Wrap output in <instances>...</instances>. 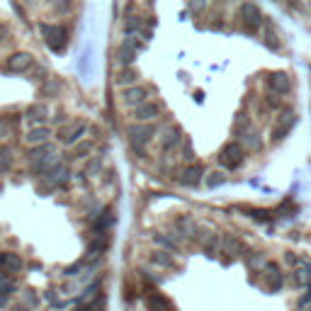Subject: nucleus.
Returning a JSON list of instances; mask_svg holds the SVG:
<instances>
[{
  "label": "nucleus",
  "mask_w": 311,
  "mask_h": 311,
  "mask_svg": "<svg viewBox=\"0 0 311 311\" xmlns=\"http://www.w3.org/2000/svg\"><path fill=\"white\" fill-rule=\"evenodd\" d=\"M12 292H15V282H10V277L5 272H0V307L10 299Z\"/></svg>",
  "instance_id": "5701e85b"
},
{
  "label": "nucleus",
  "mask_w": 311,
  "mask_h": 311,
  "mask_svg": "<svg viewBox=\"0 0 311 311\" xmlns=\"http://www.w3.org/2000/svg\"><path fill=\"white\" fill-rule=\"evenodd\" d=\"M49 2L56 7L58 12H66V10H68V0H49Z\"/></svg>",
  "instance_id": "c9c22d12"
},
{
  "label": "nucleus",
  "mask_w": 311,
  "mask_h": 311,
  "mask_svg": "<svg viewBox=\"0 0 311 311\" xmlns=\"http://www.w3.org/2000/svg\"><path fill=\"white\" fill-rule=\"evenodd\" d=\"M112 222H114V217H112V212L110 209H105L100 217H97V222H95V231H97V236H102L107 228L112 226Z\"/></svg>",
  "instance_id": "b1692460"
},
{
  "label": "nucleus",
  "mask_w": 311,
  "mask_h": 311,
  "mask_svg": "<svg viewBox=\"0 0 311 311\" xmlns=\"http://www.w3.org/2000/svg\"><path fill=\"white\" fill-rule=\"evenodd\" d=\"M136 81H139V71H136V68H132V66L122 68V71L117 73V78H114V83H117V85H124V88H129V85H136Z\"/></svg>",
  "instance_id": "f3484780"
},
{
  "label": "nucleus",
  "mask_w": 311,
  "mask_h": 311,
  "mask_svg": "<svg viewBox=\"0 0 311 311\" xmlns=\"http://www.w3.org/2000/svg\"><path fill=\"white\" fill-rule=\"evenodd\" d=\"M151 260H153L156 265H161V267H170V265H173V255L166 253V251H153V253H151Z\"/></svg>",
  "instance_id": "bb28decb"
},
{
  "label": "nucleus",
  "mask_w": 311,
  "mask_h": 311,
  "mask_svg": "<svg viewBox=\"0 0 311 311\" xmlns=\"http://www.w3.org/2000/svg\"><path fill=\"white\" fill-rule=\"evenodd\" d=\"M95 170H100V161L95 158V161H90L88 166H85V173H95Z\"/></svg>",
  "instance_id": "4c0bfd02"
},
{
  "label": "nucleus",
  "mask_w": 311,
  "mask_h": 311,
  "mask_svg": "<svg viewBox=\"0 0 311 311\" xmlns=\"http://www.w3.org/2000/svg\"><path fill=\"white\" fill-rule=\"evenodd\" d=\"M148 304H151V309H156V311H173V307H170V302L166 299V297H161L158 292L148 297Z\"/></svg>",
  "instance_id": "393cba45"
},
{
  "label": "nucleus",
  "mask_w": 311,
  "mask_h": 311,
  "mask_svg": "<svg viewBox=\"0 0 311 311\" xmlns=\"http://www.w3.org/2000/svg\"><path fill=\"white\" fill-rule=\"evenodd\" d=\"M141 27H143V22L139 15H129V17L124 20V34H127V37H136V34L141 32Z\"/></svg>",
  "instance_id": "4be33fe9"
},
{
  "label": "nucleus",
  "mask_w": 311,
  "mask_h": 311,
  "mask_svg": "<svg viewBox=\"0 0 311 311\" xmlns=\"http://www.w3.org/2000/svg\"><path fill=\"white\" fill-rule=\"evenodd\" d=\"M267 105H270V107H280V100H277V97H270Z\"/></svg>",
  "instance_id": "ea45409f"
},
{
  "label": "nucleus",
  "mask_w": 311,
  "mask_h": 311,
  "mask_svg": "<svg viewBox=\"0 0 311 311\" xmlns=\"http://www.w3.org/2000/svg\"><path fill=\"white\" fill-rule=\"evenodd\" d=\"M153 243H156V246H163V248H168V251H178V248H180V241L175 238V233L168 236V233L156 231V233H153Z\"/></svg>",
  "instance_id": "a211bd4d"
},
{
  "label": "nucleus",
  "mask_w": 311,
  "mask_h": 311,
  "mask_svg": "<svg viewBox=\"0 0 311 311\" xmlns=\"http://www.w3.org/2000/svg\"><path fill=\"white\" fill-rule=\"evenodd\" d=\"M284 260H287L289 265H299V258H297L294 253H287V255H284Z\"/></svg>",
  "instance_id": "58836bf2"
},
{
  "label": "nucleus",
  "mask_w": 311,
  "mask_h": 311,
  "mask_svg": "<svg viewBox=\"0 0 311 311\" xmlns=\"http://www.w3.org/2000/svg\"><path fill=\"white\" fill-rule=\"evenodd\" d=\"M265 44H267V46H272V49H280V39H277V34H275L272 29H267V32H265Z\"/></svg>",
  "instance_id": "473e14b6"
},
{
  "label": "nucleus",
  "mask_w": 311,
  "mask_h": 311,
  "mask_svg": "<svg viewBox=\"0 0 311 311\" xmlns=\"http://www.w3.org/2000/svg\"><path fill=\"white\" fill-rule=\"evenodd\" d=\"M22 267V258L15 253H0V272H17Z\"/></svg>",
  "instance_id": "dca6fc26"
},
{
  "label": "nucleus",
  "mask_w": 311,
  "mask_h": 311,
  "mask_svg": "<svg viewBox=\"0 0 311 311\" xmlns=\"http://www.w3.org/2000/svg\"><path fill=\"white\" fill-rule=\"evenodd\" d=\"M202 246H204V251H207L209 255H214L217 251H219V248H222V241H219V238H217V236L212 233V236H209V238H207V241H204Z\"/></svg>",
  "instance_id": "c756f323"
},
{
  "label": "nucleus",
  "mask_w": 311,
  "mask_h": 311,
  "mask_svg": "<svg viewBox=\"0 0 311 311\" xmlns=\"http://www.w3.org/2000/svg\"><path fill=\"white\" fill-rule=\"evenodd\" d=\"M25 304H29L32 309H37V304H39V299H37V297H34L32 292H27V294H25Z\"/></svg>",
  "instance_id": "e433bc0d"
},
{
  "label": "nucleus",
  "mask_w": 311,
  "mask_h": 311,
  "mask_svg": "<svg viewBox=\"0 0 311 311\" xmlns=\"http://www.w3.org/2000/svg\"><path fill=\"white\" fill-rule=\"evenodd\" d=\"M10 166H12V156H10V151H7V148H0V173L10 170Z\"/></svg>",
  "instance_id": "7c9ffc66"
},
{
  "label": "nucleus",
  "mask_w": 311,
  "mask_h": 311,
  "mask_svg": "<svg viewBox=\"0 0 311 311\" xmlns=\"http://www.w3.org/2000/svg\"><path fill=\"white\" fill-rule=\"evenodd\" d=\"M85 132H88L85 122H71V124H66V127L58 129V141L66 143V146H76L78 141H83Z\"/></svg>",
  "instance_id": "20e7f679"
},
{
  "label": "nucleus",
  "mask_w": 311,
  "mask_h": 311,
  "mask_svg": "<svg viewBox=\"0 0 311 311\" xmlns=\"http://www.w3.org/2000/svg\"><path fill=\"white\" fill-rule=\"evenodd\" d=\"M143 49V44L136 39V37H127L119 46H117V54H114V61H117V66L119 68H127V66H132L134 61H136V54Z\"/></svg>",
  "instance_id": "f03ea898"
},
{
  "label": "nucleus",
  "mask_w": 311,
  "mask_h": 311,
  "mask_svg": "<svg viewBox=\"0 0 311 311\" xmlns=\"http://www.w3.org/2000/svg\"><path fill=\"white\" fill-rule=\"evenodd\" d=\"M10 132H12V124H10V119H5V117H0V139H5V136H10Z\"/></svg>",
  "instance_id": "72a5a7b5"
},
{
  "label": "nucleus",
  "mask_w": 311,
  "mask_h": 311,
  "mask_svg": "<svg viewBox=\"0 0 311 311\" xmlns=\"http://www.w3.org/2000/svg\"><path fill=\"white\" fill-rule=\"evenodd\" d=\"M46 117H49L46 105H32V107H27V112H25V119H27L29 127H39V124H44Z\"/></svg>",
  "instance_id": "2eb2a0df"
},
{
  "label": "nucleus",
  "mask_w": 311,
  "mask_h": 311,
  "mask_svg": "<svg viewBox=\"0 0 311 311\" xmlns=\"http://www.w3.org/2000/svg\"><path fill=\"white\" fill-rule=\"evenodd\" d=\"M248 217L251 219H255V222H270L272 219V212H267V209H248Z\"/></svg>",
  "instance_id": "c85d7f7f"
},
{
  "label": "nucleus",
  "mask_w": 311,
  "mask_h": 311,
  "mask_svg": "<svg viewBox=\"0 0 311 311\" xmlns=\"http://www.w3.org/2000/svg\"><path fill=\"white\" fill-rule=\"evenodd\" d=\"M34 68V58L27 51H17L7 58V71L10 73H29Z\"/></svg>",
  "instance_id": "9d476101"
},
{
  "label": "nucleus",
  "mask_w": 311,
  "mask_h": 311,
  "mask_svg": "<svg viewBox=\"0 0 311 311\" xmlns=\"http://www.w3.org/2000/svg\"><path fill=\"white\" fill-rule=\"evenodd\" d=\"M161 148L163 151H175V148H180L182 143H185V139H182V132L178 129V127H168L163 134H161Z\"/></svg>",
  "instance_id": "f8f14e48"
},
{
  "label": "nucleus",
  "mask_w": 311,
  "mask_h": 311,
  "mask_svg": "<svg viewBox=\"0 0 311 311\" xmlns=\"http://www.w3.org/2000/svg\"><path fill=\"white\" fill-rule=\"evenodd\" d=\"M161 105L158 102H143V105H139V107H134V112H132V117H134V122H139V124H151L158 114H161Z\"/></svg>",
  "instance_id": "6e6552de"
},
{
  "label": "nucleus",
  "mask_w": 311,
  "mask_h": 311,
  "mask_svg": "<svg viewBox=\"0 0 311 311\" xmlns=\"http://www.w3.org/2000/svg\"><path fill=\"white\" fill-rule=\"evenodd\" d=\"M219 163L228 170L238 168V166L243 163V148H241V143H236V141L226 143V146L219 151Z\"/></svg>",
  "instance_id": "0eeeda50"
},
{
  "label": "nucleus",
  "mask_w": 311,
  "mask_h": 311,
  "mask_svg": "<svg viewBox=\"0 0 311 311\" xmlns=\"http://www.w3.org/2000/svg\"><path fill=\"white\" fill-rule=\"evenodd\" d=\"M42 29V34H44V42H46V46L51 49V51H63L66 49V44H68V29L61 27V25H49V22H42L39 25Z\"/></svg>",
  "instance_id": "f257e3e1"
},
{
  "label": "nucleus",
  "mask_w": 311,
  "mask_h": 311,
  "mask_svg": "<svg viewBox=\"0 0 311 311\" xmlns=\"http://www.w3.org/2000/svg\"><path fill=\"white\" fill-rule=\"evenodd\" d=\"M90 151H92V143H90V141H78L71 156H73V158H88V156H90Z\"/></svg>",
  "instance_id": "cd10ccee"
},
{
  "label": "nucleus",
  "mask_w": 311,
  "mask_h": 311,
  "mask_svg": "<svg viewBox=\"0 0 311 311\" xmlns=\"http://www.w3.org/2000/svg\"><path fill=\"white\" fill-rule=\"evenodd\" d=\"M238 17H241L243 27L248 29V32H255V29L263 25V12H260V7L253 5V2H241V7H238Z\"/></svg>",
  "instance_id": "423d86ee"
},
{
  "label": "nucleus",
  "mask_w": 311,
  "mask_h": 311,
  "mask_svg": "<svg viewBox=\"0 0 311 311\" xmlns=\"http://www.w3.org/2000/svg\"><path fill=\"white\" fill-rule=\"evenodd\" d=\"M267 270H270V277H267V282H270V287L277 292L280 287H282L284 282V277H282V272L277 270V265H267Z\"/></svg>",
  "instance_id": "a878e982"
},
{
  "label": "nucleus",
  "mask_w": 311,
  "mask_h": 311,
  "mask_svg": "<svg viewBox=\"0 0 311 311\" xmlns=\"http://www.w3.org/2000/svg\"><path fill=\"white\" fill-rule=\"evenodd\" d=\"M49 139H51V127H46V124L29 127L27 136H25V141H27L29 146H42V143H46Z\"/></svg>",
  "instance_id": "4468645a"
},
{
  "label": "nucleus",
  "mask_w": 311,
  "mask_h": 311,
  "mask_svg": "<svg viewBox=\"0 0 311 311\" xmlns=\"http://www.w3.org/2000/svg\"><path fill=\"white\" fill-rule=\"evenodd\" d=\"M202 178H204V168H202L199 163H190L187 168L180 173V185H185V187H197L199 182H202Z\"/></svg>",
  "instance_id": "ddd939ff"
},
{
  "label": "nucleus",
  "mask_w": 311,
  "mask_h": 311,
  "mask_svg": "<svg viewBox=\"0 0 311 311\" xmlns=\"http://www.w3.org/2000/svg\"><path fill=\"white\" fill-rule=\"evenodd\" d=\"M148 97H151V90L146 88V85H129V88H124L122 90V102L127 105V107H139L143 102H148Z\"/></svg>",
  "instance_id": "39448f33"
},
{
  "label": "nucleus",
  "mask_w": 311,
  "mask_h": 311,
  "mask_svg": "<svg viewBox=\"0 0 311 311\" xmlns=\"http://www.w3.org/2000/svg\"><path fill=\"white\" fill-rule=\"evenodd\" d=\"M267 88H270L272 92H277V95H287V92L292 90V78H289L284 71H275V73L267 76Z\"/></svg>",
  "instance_id": "9b49d317"
},
{
  "label": "nucleus",
  "mask_w": 311,
  "mask_h": 311,
  "mask_svg": "<svg viewBox=\"0 0 311 311\" xmlns=\"http://www.w3.org/2000/svg\"><path fill=\"white\" fill-rule=\"evenodd\" d=\"M222 248H224V253L233 255L236 251H243V243L233 233H222Z\"/></svg>",
  "instance_id": "412c9836"
},
{
  "label": "nucleus",
  "mask_w": 311,
  "mask_h": 311,
  "mask_svg": "<svg viewBox=\"0 0 311 311\" xmlns=\"http://www.w3.org/2000/svg\"><path fill=\"white\" fill-rule=\"evenodd\" d=\"M226 173L224 170H209L207 175H204V182H207V187L209 190H214V187H222V185H226Z\"/></svg>",
  "instance_id": "aec40b11"
},
{
  "label": "nucleus",
  "mask_w": 311,
  "mask_h": 311,
  "mask_svg": "<svg viewBox=\"0 0 311 311\" xmlns=\"http://www.w3.org/2000/svg\"><path fill=\"white\" fill-rule=\"evenodd\" d=\"M243 141H246L248 148H255V151L260 148V139H258V134H255V132H248V134L243 136Z\"/></svg>",
  "instance_id": "2f4dec72"
},
{
  "label": "nucleus",
  "mask_w": 311,
  "mask_h": 311,
  "mask_svg": "<svg viewBox=\"0 0 311 311\" xmlns=\"http://www.w3.org/2000/svg\"><path fill=\"white\" fill-rule=\"evenodd\" d=\"M187 5H190L192 12H202V10L209 5V0H187Z\"/></svg>",
  "instance_id": "f704fd0d"
},
{
  "label": "nucleus",
  "mask_w": 311,
  "mask_h": 311,
  "mask_svg": "<svg viewBox=\"0 0 311 311\" xmlns=\"http://www.w3.org/2000/svg\"><path fill=\"white\" fill-rule=\"evenodd\" d=\"M294 124H297V117H294V114H292V117L287 114V119H282V122H280V124L272 129V139H277V141H280V139H284V136L292 132V127H294Z\"/></svg>",
  "instance_id": "6ab92c4d"
},
{
  "label": "nucleus",
  "mask_w": 311,
  "mask_h": 311,
  "mask_svg": "<svg viewBox=\"0 0 311 311\" xmlns=\"http://www.w3.org/2000/svg\"><path fill=\"white\" fill-rule=\"evenodd\" d=\"M127 136H129V143L132 146H136V148H143L146 143H151L153 136H158V132H156V127H153V122L151 124H132L129 129H127Z\"/></svg>",
  "instance_id": "7ed1b4c3"
},
{
  "label": "nucleus",
  "mask_w": 311,
  "mask_h": 311,
  "mask_svg": "<svg viewBox=\"0 0 311 311\" xmlns=\"http://www.w3.org/2000/svg\"><path fill=\"white\" fill-rule=\"evenodd\" d=\"M44 182L49 185V187H61V185H66L68 182V178H71V170H68V166L61 161L58 166H54L51 170H46L44 175Z\"/></svg>",
  "instance_id": "1a4fd4ad"
}]
</instances>
